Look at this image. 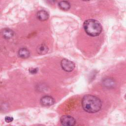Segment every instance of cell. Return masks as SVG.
<instances>
[{
	"label": "cell",
	"instance_id": "cell-1",
	"mask_svg": "<svg viewBox=\"0 0 126 126\" xmlns=\"http://www.w3.org/2000/svg\"><path fill=\"white\" fill-rule=\"evenodd\" d=\"M82 105L84 110L91 113L98 112L102 106L101 101L97 97L87 94L85 95L82 100Z\"/></svg>",
	"mask_w": 126,
	"mask_h": 126
},
{
	"label": "cell",
	"instance_id": "cell-2",
	"mask_svg": "<svg viewBox=\"0 0 126 126\" xmlns=\"http://www.w3.org/2000/svg\"><path fill=\"white\" fill-rule=\"evenodd\" d=\"M83 27L85 32L91 36L99 35L102 30L100 23L94 19H89L85 21Z\"/></svg>",
	"mask_w": 126,
	"mask_h": 126
},
{
	"label": "cell",
	"instance_id": "cell-3",
	"mask_svg": "<svg viewBox=\"0 0 126 126\" xmlns=\"http://www.w3.org/2000/svg\"><path fill=\"white\" fill-rule=\"evenodd\" d=\"M62 68L66 72H70L72 71L75 67L74 63L67 59H63L61 62Z\"/></svg>",
	"mask_w": 126,
	"mask_h": 126
},
{
	"label": "cell",
	"instance_id": "cell-4",
	"mask_svg": "<svg viewBox=\"0 0 126 126\" xmlns=\"http://www.w3.org/2000/svg\"><path fill=\"white\" fill-rule=\"evenodd\" d=\"M60 121L63 126H74L76 123L75 119L69 115H64L61 117Z\"/></svg>",
	"mask_w": 126,
	"mask_h": 126
},
{
	"label": "cell",
	"instance_id": "cell-5",
	"mask_svg": "<svg viewBox=\"0 0 126 126\" xmlns=\"http://www.w3.org/2000/svg\"><path fill=\"white\" fill-rule=\"evenodd\" d=\"M40 103L43 106H51L54 104L55 100L51 96L45 95L43 96L41 98Z\"/></svg>",
	"mask_w": 126,
	"mask_h": 126
},
{
	"label": "cell",
	"instance_id": "cell-6",
	"mask_svg": "<svg viewBox=\"0 0 126 126\" xmlns=\"http://www.w3.org/2000/svg\"><path fill=\"white\" fill-rule=\"evenodd\" d=\"M14 34V32L8 28H5L1 31V35L5 39H9L12 38Z\"/></svg>",
	"mask_w": 126,
	"mask_h": 126
},
{
	"label": "cell",
	"instance_id": "cell-7",
	"mask_svg": "<svg viewBox=\"0 0 126 126\" xmlns=\"http://www.w3.org/2000/svg\"><path fill=\"white\" fill-rule=\"evenodd\" d=\"M36 16L38 20H39L40 21H43L48 19L49 14L46 11L41 10L37 12L36 14Z\"/></svg>",
	"mask_w": 126,
	"mask_h": 126
},
{
	"label": "cell",
	"instance_id": "cell-8",
	"mask_svg": "<svg viewBox=\"0 0 126 126\" xmlns=\"http://www.w3.org/2000/svg\"><path fill=\"white\" fill-rule=\"evenodd\" d=\"M18 56L23 59H26L30 56V53L29 50L26 48H20L18 52Z\"/></svg>",
	"mask_w": 126,
	"mask_h": 126
},
{
	"label": "cell",
	"instance_id": "cell-9",
	"mask_svg": "<svg viewBox=\"0 0 126 126\" xmlns=\"http://www.w3.org/2000/svg\"><path fill=\"white\" fill-rule=\"evenodd\" d=\"M36 51L38 54L44 55L48 52V47L44 44H41L37 46Z\"/></svg>",
	"mask_w": 126,
	"mask_h": 126
},
{
	"label": "cell",
	"instance_id": "cell-10",
	"mask_svg": "<svg viewBox=\"0 0 126 126\" xmlns=\"http://www.w3.org/2000/svg\"><path fill=\"white\" fill-rule=\"evenodd\" d=\"M59 6L63 10H68L70 7V5L67 1L63 0L59 3Z\"/></svg>",
	"mask_w": 126,
	"mask_h": 126
},
{
	"label": "cell",
	"instance_id": "cell-11",
	"mask_svg": "<svg viewBox=\"0 0 126 126\" xmlns=\"http://www.w3.org/2000/svg\"><path fill=\"white\" fill-rule=\"evenodd\" d=\"M103 84L107 88L113 87L115 84V81L111 78H106L103 81Z\"/></svg>",
	"mask_w": 126,
	"mask_h": 126
},
{
	"label": "cell",
	"instance_id": "cell-12",
	"mask_svg": "<svg viewBox=\"0 0 126 126\" xmlns=\"http://www.w3.org/2000/svg\"><path fill=\"white\" fill-rule=\"evenodd\" d=\"M37 71H38L37 68H31L29 69V72L32 74L36 73Z\"/></svg>",
	"mask_w": 126,
	"mask_h": 126
},
{
	"label": "cell",
	"instance_id": "cell-13",
	"mask_svg": "<svg viewBox=\"0 0 126 126\" xmlns=\"http://www.w3.org/2000/svg\"><path fill=\"white\" fill-rule=\"evenodd\" d=\"M13 118L10 116H6L5 117V121L7 123H10L13 121Z\"/></svg>",
	"mask_w": 126,
	"mask_h": 126
},
{
	"label": "cell",
	"instance_id": "cell-14",
	"mask_svg": "<svg viewBox=\"0 0 126 126\" xmlns=\"http://www.w3.org/2000/svg\"><path fill=\"white\" fill-rule=\"evenodd\" d=\"M48 0L49 1H50V2H52L53 1H55V0Z\"/></svg>",
	"mask_w": 126,
	"mask_h": 126
},
{
	"label": "cell",
	"instance_id": "cell-15",
	"mask_svg": "<svg viewBox=\"0 0 126 126\" xmlns=\"http://www.w3.org/2000/svg\"><path fill=\"white\" fill-rule=\"evenodd\" d=\"M84 1H88V0H83Z\"/></svg>",
	"mask_w": 126,
	"mask_h": 126
}]
</instances>
